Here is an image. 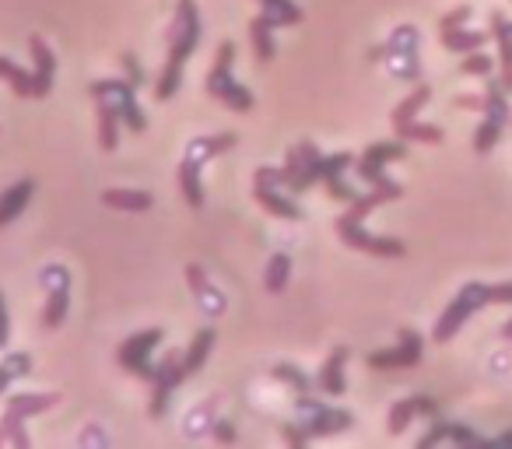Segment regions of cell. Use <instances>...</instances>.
<instances>
[{
    "instance_id": "28",
    "label": "cell",
    "mask_w": 512,
    "mask_h": 449,
    "mask_svg": "<svg viewBox=\"0 0 512 449\" xmlns=\"http://www.w3.org/2000/svg\"><path fill=\"white\" fill-rule=\"evenodd\" d=\"M60 404V393H11L8 397V407L25 418H36V414H46Z\"/></svg>"
},
{
    "instance_id": "10",
    "label": "cell",
    "mask_w": 512,
    "mask_h": 449,
    "mask_svg": "<svg viewBox=\"0 0 512 449\" xmlns=\"http://www.w3.org/2000/svg\"><path fill=\"white\" fill-rule=\"evenodd\" d=\"M158 341H162V330H158V327H148V330H137V334H130L127 341L120 344V351H116V362H120V369H127L130 376L151 383V379H155V362H151V351L158 348Z\"/></svg>"
},
{
    "instance_id": "4",
    "label": "cell",
    "mask_w": 512,
    "mask_h": 449,
    "mask_svg": "<svg viewBox=\"0 0 512 449\" xmlns=\"http://www.w3.org/2000/svg\"><path fill=\"white\" fill-rule=\"evenodd\" d=\"M253 197H256V204L264 207V211L278 221H302L306 218V211L299 207V200L281 186V169H274V165H260V169H256Z\"/></svg>"
},
{
    "instance_id": "45",
    "label": "cell",
    "mask_w": 512,
    "mask_h": 449,
    "mask_svg": "<svg viewBox=\"0 0 512 449\" xmlns=\"http://www.w3.org/2000/svg\"><path fill=\"white\" fill-rule=\"evenodd\" d=\"M491 302H498V306H512V281H505V285H491Z\"/></svg>"
},
{
    "instance_id": "6",
    "label": "cell",
    "mask_w": 512,
    "mask_h": 449,
    "mask_svg": "<svg viewBox=\"0 0 512 449\" xmlns=\"http://www.w3.org/2000/svg\"><path fill=\"white\" fill-rule=\"evenodd\" d=\"M491 302V285H481V281H470V285L460 288V295H456L453 302L446 306V313L439 316V323H435L432 330V341L435 344H446L453 341L456 334H460V327L470 320V316L477 313V309H484Z\"/></svg>"
},
{
    "instance_id": "27",
    "label": "cell",
    "mask_w": 512,
    "mask_h": 449,
    "mask_svg": "<svg viewBox=\"0 0 512 449\" xmlns=\"http://www.w3.org/2000/svg\"><path fill=\"white\" fill-rule=\"evenodd\" d=\"M0 81H8L18 99H36V78H32V71H25L11 57H0Z\"/></svg>"
},
{
    "instance_id": "42",
    "label": "cell",
    "mask_w": 512,
    "mask_h": 449,
    "mask_svg": "<svg viewBox=\"0 0 512 449\" xmlns=\"http://www.w3.org/2000/svg\"><path fill=\"white\" fill-rule=\"evenodd\" d=\"M211 432H214V439H218L221 446H235V442H239V432H235V425H232L228 418H218V421H214Z\"/></svg>"
},
{
    "instance_id": "25",
    "label": "cell",
    "mask_w": 512,
    "mask_h": 449,
    "mask_svg": "<svg viewBox=\"0 0 512 449\" xmlns=\"http://www.w3.org/2000/svg\"><path fill=\"white\" fill-rule=\"evenodd\" d=\"M214 341H218L214 327H204V330H197V334H193L190 348L183 351V372H186V379L197 376V372L204 369V362H207V355H211Z\"/></svg>"
},
{
    "instance_id": "21",
    "label": "cell",
    "mask_w": 512,
    "mask_h": 449,
    "mask_svg": "<svg viewBox=\"0 0 512 449\" xmlns=\"http://www.w3.org/2000/svg\"><path fill=\"white\" fill-rule=\"evenodd\" d=\"M32 193H36V183H32V179H22V183L8 186V190L0 193V229H8L11 221L22 218Z\"/></svg>"
},
{
    "instance_id": "13",
    "label": "cell",
    "mask_w": 512,
    "mask_h": 449,
    "mask_svg": "<svg viewBox=\"0 0 512 449\" xmlns=\"http://www.w3.org/2000/svg\"><path fill=\"white\" fill-rule=\"evenodd\" d=\"M400 197H404V186L393 183L390 176H386L383 183H372V190L351 200L348 211H344L341 218H337V232H341V229H355V225H365V218H369V214L376 211V207L390 204V200H400Z\"/></svg>"
},
{
    "instance_id": "24",
    "label": "cell",
    "mask_w": 512,
    "mask_h": 449,
    "mask_svg": "<svg viewBox=\"0 0 512 449\" xmlns=\"http://www.w3.org/2000/svg\"><path fill=\"white\" fill-rule=\"evenodd\" d=\"M491 36L498 43V60H502V88L512 92V22H505V15H491Z\"/></svg>"
},
{
    "instance_id": "23",
    "label": "cell",
    "mask_w": 512,
    "mask_h": 449,
    "mask_svg": "<svg viewBox=\"0 0 512 449\" xmlns=\"http://www.w3.org/2000/svg\"><path fill=\"white\" fill-rule=\"evenodd\" d=\"M102 204L113 207V211L144 214V211H151L155 197H151L148 190H123V186H109V190H102Z\"/></svg>"
},
{
    "instance_id": "38",
    "label": "cell",
    "mask_w": 512,
    "mask_h": 449,
    "mask_svg": "<svg viewBox=\"0 0 512 449\" xmlns=\"http://www.w3.org/2000/svg\"><path fill=\"white\" fill-rule=\"evenodd\" d=\"M491 71H495V60H491L488 53H481V50L463 53L460 74H467V78H491Z\"/></svg>"
},
{
    "instance_id": "11",
    "label": "cell",
    "mask_w": 512,
    "mask_h": 449,
    "mask_svg": "<svg viewBox=\"0 0 512 449\" xmlns=\"http://www.w3.org/2000/svg\"><path fill=\"white\" fill-rule=\"evenodd\" d=\"M183 379H186L183 351H165V358L155 362V379H151V404H148L151 418H165V411L172 404V393H176V386Z\"/></svg>"
},
{
    "instance_id": "20",
    "label": "cell",
    "mask_w": 512,
    "mask_h": 449,
    "mask_svg": "<svg viewBox=\"0 0 512 449\" xmlns=\"http://www.w3.org/2000/svg\"><path fill=\"white\" fill-rule=\"evenodd\" d=\"M439 442H460V446H491V442L477 439V435L470 432V428L453 425V421H435V425L428 428V432L418 439V446L428 449V446H439Z\"/></svg>"
},
{
    "instance_id": "8",
    "label": "cell",
    "mask_w": 512,
    "mask_h": 449,
    "mask_svg": "<svg viewBox=\"0 0 512 449\" xmlns=\"http://www.w3.org/2000/svg\"><path fill=\"white\" fill-rule=\"evenodd\" d=\"M320 165H323V151L316 148L313 141H299L285 155V165H281V186H285L292 197L313 190V186L320 183Z\"/></svg>"
},
{
    "instance_id": "14",
    "label": "cell",
    "mask_w": 512,
    "mask_h": 449,
    "mask_svg": "<svg viewBox=\"0 0 512 449\" xmlns=\"http://www.w3.org/2000/svg\"><path fill=\"white\" fill-rule=\"evenodd\" d=\"M400 158H407V141H379L372 144V148L362 151V158L355 162L358 176H362V183H383L386 179V165L390 162H400Z\"/></svg>"
},
{
    "instance_id": "1",
    "label": "cell",
    "mask_w": 512,
    "mask_h": 449,
    "mask_svg": "<svg viewBox=\"0 0 512 449\" xmlns=\"http://www.w3.org/2000/svg\"><path fill=\"white\" fill-rule=\"evenodd\" d=\"M200 39H204V32H200L197 4H193V0H179L169 32H165L169 57H165V67H162V74H158V81H155V99L158 102H169L172 95L179 92V85H183V67H186V60L197 53Z\"/></svg>"
},
{
    "instance_id": "36",
    "label": "cell",
    "mask_w": 512,
    "mask_h": 449,
    "mask_svg": "<svg viewBox=\"0 0 512 449\" xmlns=\"http://www.w3.org/2000/svg\"><path fill=\"white\" fill-rule=\"evenodd\" d=\"M271 376L278 379V383H288L295 390V397H302V393H316V379H309L302 369H295L292 362H278L271 369Z\"/></svg>"
},
{
    "instance_id": "7",
    "label": "cell",
    "mask_w": 512,
    "mask_h": 449,
    "mask_svg": "<svg viewBox=\"0 0 512 449\" xmlns=\"http://www.w3.org/2000/svg\"><path fill=\"white\" fill-rule=\"evenodd\" d=\"M92 99H102L120 113L123 127L134 130V134H144L148 130V116H144L141 102H137V85H130L127 78H99L92 81Z\"/></svg>"
},
{
    "instance_id": "31",
    "label": "cell",
    "mask_w": 512,
    "mask_h": 449,
    "mask_svg": "<svg viewBox=\"0 0 512 449\" xmlns=\"http://www.w3.org/2000/svg\"><path fill=\"white\" fill-rule=\"evenodd\" d=\"M439 43L446 46L449 53H474V50H484L488 43V32H470V29H446L439 36Z\"/></svg>"
},
{
    "instance_id": "34",
    "label": "cell",
    "mask_w": 512,
    "mask_h": 449,
    "mask_svg": "<svg viewBox=\"0 0 512 449\" xmlns=\"http://www.w3.org/2000/svg\"><path fill=\"white\" fill-rule=\"evenodd\" d=\"M505 95H509V92L502 88V81L484 88V109H481V113L488 116V120H495L498 127H505V123L512 120V106H509V99H505Z\"/></svg>"
},
{
    "instance_id": "3",
    "label": "cell",
    "mask_w": 512,
    "mask_h": 449,
    "mask_svg": "<svg viewBox=\"0 0 512 449\" xmlns=\"http://www.w3.org/2000/svg\"><path fill=\"white\" fill-rule=\"evenodd\" d=\"M232 64H235V43L225 39V43L214 50V64H211V74H207V95L221 106H228L232 113H249L256 106V95L249 92L242 81H235L232 74Z\"/></svg>"
},
{
    "instance_id": "47",
    "label": "cell",
    "mask_w": 512,
    "mask_h": 449,
    "mask_svg": "<svg viewBox=\"0 0 512 449\" xmlns=\"http://www.w3.org/2000/svg\"><path fill=\"white\" fill-rule=\"evenodd\" d=\"M502 337H505V341H512V320H509V323H505V327H502Z\"/></svg>"
},
{
    "instance_id": "37",
    "label": "cell",
    "mask_w": 512,
    "mask_h": 449,
    "mask_svg": "<svg viewBox=\"0 0 512 449\" xmlns=\"http://www.w3.org/2000/svg\"><path fill=\"white\" fill-rule=\"evenodd\" d=\"M393 134L400 137V141H407V144H442V127H435V123H407V127H397Z\"/></svg>"
},
{
    "instance_id": "29",
    "label": "cell",
    "mask_w": 512,
    "mask_h": 449,
    "mask_svg": "<svg viewBox=\"0 0 512 449\" xmlns=\"http://www.w3.org/2000/svg\"><path fill=\"white\" fill-rule=\"evenodd\" d=\"M260 15L271 18L274 29H292L306 18V11L295 4V0H260Z\"/></svg>"
},
{
    "instance_id": "39",
    "label": "cell",
    "mask_w": 512,
    "mask_h": 449,
    "mask_svg": "<svg viewBox=\"0 0 512 449\" xmlns=\"http://www.w3.org/2000/svg\"><path fill=\"white\" fill-rule=\"evenodd\" d=\"M498 134H502V127H498L495 120H484L481 127H477V134H474V151H477V155H488V151L498 144Z\"/></svg>"
},
{
    "instance_id": "35",
    "label": "cell",
    "mask_w": 512,
    "mask_h": 449,
    "mask_svg": "<svg viewBox=\"0 0 512 449\" xmlns=\"http://www.w3.org/2000/svg\"><path fill=\"white\" fill-rule=\"evenodd\" d=\"M29 372H32L29 351H11V355H4V362H0V393H8V386L15 383V379L29 376Z\"/></svg>"
},
{
    "instance_id": "18",
    "label": "cell",
    "mask_w": 512,
    "mask_h": 449,
    "mask_svg": "<svg viewBox=\"0 0 512 449\" xmlns=\"http://www.w3.org/2000/svg\"><path fill=\"white\" fill-rule=\"evenodd\" d=\"M186 281H190V292H193V299H197V306L204 309L207 316H221L228 309V302H225V295L218 292V288L207 281V274H204V267L200 264H190L186 267Z\"/></svg>"
},
{
    "instance_id": "41",
    "label": "cell",
    "mask_w": 512,
    "mask_h": 449,
    "mask_svg": "<svg viewBox=\"0 0 512 449\" xmlns=\"http://www.w3.org/2000/svg\"><path fill=\"white\" fill-rule=\"evenodd\" d=\"M120 64H123V78H127L130 85H137V88H141V85H144V67L137 64V57H134V53H123V57H120Z\"/></svg>"
},
{
    "instance_id": "33",
    "label": "cell",
    "mask_w": 512,
    "mask_h": 449,
    "mask_svg": "<svg viewBox=\"0 0 512 449\" xmlns=\"http://www.w3.org/2000/svg\"><path fill=\"white\" fill-rule=\"evenodd\" d=\"M288 281H292V257H288V253H274V257L267 260L264 288L271 295H281L288 288Z\"/></svg>"
},
{
    "instance_id": "46",
    "label": "cell",
    "mask_w": 512,
    "mask_h": 449,
    "mask_svg": "<svg viewBox=\"0 0 512 449\" xmlns=\"http://www.w3.org/2000/svg\"><path fill=\"white\" fill-rule=\"evenodd\" d=\"M491 446H512V432H509V435H502L498 442H491Z\"/></svg>"
},
{
    "instance_id": "17",
    "label": "cell",
    "mask_w": 512,
    "mask_h": 449,
    "mask_svg": "<svg viewBox=\"0 0 512 449\" xmlns=\"http://www.w3.org/2000/svg\"><path fill=\"white\" fill-rule=\"evenodd\" d=\"M435 414H439V404L432 397H425V393H414V397H404L390 407L386 428H390V435H400L414 418H435Z\"/></svg>"
},
{
    "instance_id": "5",
    "label": "cell",
    "mask_w": 512,
    "mask_h": 449,
    "mask_svg": "<svg viewBox=\"0 0 512 449\" xmlns=\"http://www.w3.org/2000/svg\"><path fill=\"white\" fill-rule=\"evenodd\" d=\"M295 411H299V421L313 439H327V435L348 432L355 425V414L344 411V407H334L327 400H320L316 393H302L295 397Z\"/></svg>"
},
{
    "instance_id": "43",
    "label": "cell",
    "mask_w": 512,
    "mask_h": 449,
    "mask_svg": "<svg viewBox=\"0 0 512 449\" xmlns=\"http://www.w3.org/2000/svg\"><path fill=\"white\" fill-rule=\"evenodd\" d=\"M470 15H474V11H470L467 4H463V8H456V11H449V15L439 22V32H446V29H460V25H467V18H470Z\"/></svg>"
},
{
    "instance_id": "40",
    "label": "cell",
    "mask_w": 512,
    "mask_h": 449,
    "mask_svg": "<svg viewBox=\"0 0 512 449\" xmlns=\"http://www.w3.org/2000/svg\"><path fill=\"white\" fill-rule=\"evenodd\" d=\"M281 439H285L288 446H309L313 435L302 428V421H285V425H281Z\"/></svg>"
},
{
    "instance_id": "15",
    "label": "cell",
    "mask_w": 512,
    "mask_h": 449,
    "mask_svg": "<svg viewBox=\"0 0 512 449\" xmlns=\"http://www.w3.org/2000/svg\"><path fill=\"white\" fill-rule=\"evenodd\" d=\"M355 165V155L351 151H337V155H323V165H320V183L327 186V193L334 200H344V204H351V200L358 197L355 190L348 186V179H344V172Z\"/></svg>"
},
{
    "instance_id": "9",
    "label": "cell",
    "mask_w": 512,
    "mask_h": 449,
    "mask_svg": "<svg viewBox=\"0 0 512 449\" xmlns=\"http://www.w3.org/2000/svg\"><path fill=\"white\" fill-rule=\"evenodd\" d=\"M46 292V306H43V327L57 330L67 320V309H71V271L64 264H46L39 271Z\"/></svg>"
},
{
    "instance_id": "22",
    "label": "cell",
    "mask_w": 512,
    "mask_h": 449,
    "mask_svg": "<svg viewBox=\"0 0 512 449\" xmlns=\"http://www.w3.org/2000/svg\"><path fill=\"white\" fill-rule=\"evenodd\" d=\"M274 32L278 29H274L267 15L249 18V46H253V53H256L260 64H271V60L278 57V39H274Z\"/></svg>"
},
{
    "instance_id": "19",
    "label": "cell",
    "mask_w": 512,
    "mask_h": 449,
    "mask_svg": "<svg viewBox=\"0 0 512 449\" xmlns=\"http://www.w3.org/2000/svg\"><path fill=\"white\" fill-rule=\"evenodd\" d=\"M344 365H348V348H334L323 362L320 376H316V390L323 397H344L348 390V379H344Z\"/></svg>"
},
{
    "instance_id": "12",
    "label": "cell",
    "mask_w": 512,
    "mask_h": 449,
    "mask_svg": "<svg viewBox=\"0 0 512 449\" xmlns=\"http://www.w3.org/2000/svg\"><path fill=\"white\" fill-rule=\"evenodd\" d=\"M421 351H425V341H421L418 330L400 327L397 334V348H383V351H369V369L376 372H393V369H414L421 362Z\"/></svg>"
},
{
    "instance_id": "16",
    "label": "cell",
    "mask_w": 512,
    "mask_h": 449,
    "mask_svg": "<svg viewBox=\"0 0 512 449\" xmlns=\"http://www.w3.org/2000/svg\"><path fill=\"white\" fill-rule=\"evenodd\" d=\"M29 53H32V78H36V99H46L53 92V78H57V57H53L50 43L43 36H36V32L29 36Z\"/></svg>"
},
{
    "instance_id": "32",
    "label": "cell",
    "mask_w": 512,
    "mask_h": 449,
    "mask_svg": "<svg viewBox=\"0 0 512 449\" xmlns=\"http://www.w3.org/2000/svg\"><path fill=\"white\" fill-rule=\"evenodd\" d=\"M25 414L11 411V407H4V418H0V446H29V428H25Z\"/></svg>"
},
{
    "instance_id": "44",
    "label": "cell",
    "mask_w": 512,
    "mask_h": 449,
    "mask_svg": "<svg viewBox=\"0 0 512 449\" xmlns=\"http://www.w3.org/2000/svg\"><path fill=\"white\" fill-rule=\"evenodd\" d=\"M8 344H11V316H8L4 292H0V351H8Z\"/></svg>"
},
{
    "instance_id": "30",
    "label": "cell",
    "mask_w": 512,
    "mask_h": 449,
    "mask_svg": "<svg viewBox=\"0 0 512 449\" xmlns=\"http://www.w3.org/2000/svg\"><path fill=\"white\" fill-rule=\"evenodd\" d=\"M428 99H432V88H428V85H418V88H414V92L407 95V99L400 102L397 109H393V116H390L393 130H397V127H407V123L418 120V113L428 106Z\"/></svg>"
},
{
    "instance_id": "26",
    "label": "cell",
    "mask_w": 512,
    "mask_h": 449,
    "mask_svg": "<svg viewBox=\"0 0 512 449\" xmlns=\"http://www.w3.org/2000/svg\"><path fill=\"white\" fill-rule=\"evenodd\" d=\"M95 116H99V148L102 151H116L120 148V113H116L109 102L95 99Z\"/></svg>"
},
{
    "instance_id": "2",
    "label": "cell",
    "mask_w": 512,
    "mask_h": 449,
    "mask_svg": "<svg viewBox=\"0 0 512 449\" xmlns=\"http://www.w3.org/2000/svg\"><path fill=\"white\" fill-rule=\"evenodd\" d=\"M235 144H239V134H232V130H225V134L193 137V141H190L183 162H179L176 179H179V190H183V200L193 207V211H200V207H204V183H200V169H204L211 158L232 151Z\"/></svg>"
}]
</instances>
